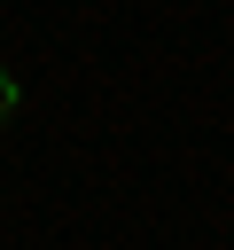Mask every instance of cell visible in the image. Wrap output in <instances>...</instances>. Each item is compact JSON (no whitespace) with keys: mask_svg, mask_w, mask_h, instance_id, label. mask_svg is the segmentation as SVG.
Returning <instances> with one entry per match:
<instances>
[{"mask_svg":"<svg viewBox=\"0 0 234 250\" xmlns=\"http://www.w3.org/2000/svg\"><path fill=\"white\" fill-rule=\"evenodd\" d=\"M8 109H16V78L0 70V117H8Z\"/></svg>","mask_w":234,"mask_h":250,"instance_id":"cell-1","label":"cell"}]
</instances>
